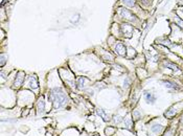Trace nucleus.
<instances>
[{
  "instance_id": "13",
  "label": "nucleus",
  "mask_w": 183,
  "mask_h": 136,
  "mask_svg": "<svg viewBox=\"0 0 183 136\" xmlns=\"http://www.w3.org/2000/svg\"><path fill=\"white\" fill-rule=\"evenodd\" d=\"M122 2L128 6H133L135 4V0H122Z\"/></svg>"
},
{
  "instance_id": "11",
  "label": "nucleus",
  "mask_w": 183,
  "mask_h": 136,
  "mask_svg": "<svg viewBox=\"0 0 183 136\" xmlns=\"http://www.w3.org/2000/svg\"><path fill=\"white\" fill-rule=\"evenodd\" d=\"M30 88H38V81H37V79H35V81L32 82V76L30 77Z\"/></svg>"
},
{
  "instance_id": "10",
  "label": "nucleus",
  "mask_w": 183,
  "mask_h": 136,
  "mask_svg": "<svg viewBox=\"0 0 183 136\" xmlns=\"http://www.w3.org/2000/svg\"><path fill=\"white\" fill-rule=\"evenodd\" d=\"M164 66H166V67L169 69H172V70H179L177 66L173 63H170V62H164Z\"/></svg>"
},
{
  "instance_id": "2",
  "label": "nucleus",
  "mask_w": 183,
  "mask_h": 136,
  "mask_svg": "<svg viewBox=\"0 0 183 136\" xmlns=\"http://www.w3.org/2000/svg\"><path fill=\"white\" fill-rule=\"evenodd\" d=\"M23 82H24V72L19 71L17 76H16V80H15V83H14V87L15 88H19L20 86L22 85Z\"/></svg>"
},
{
  "instance_id": "9",
  "label": "nucleus",
  "mask_w": 183,
  "mask_h": 136,
  "mask_svg": "<svg viewBox=\"0 0 183 136\" xmlns=\"http://www.w3.org/2000/svg\"><path fill=\"white\" fill-rule=\"evenodd\" d=\"M96 113L99 115V116H101L103 119H104V121H108V115L105 113V111H104L103 109H98L97 111H96Z\"/></svg>"
},
{
  "instance_id": "14",
  "label": "nucleus",
  "mask_w": 183,
  "mask_h": 136,
  "mask_svg": "<svg viewBox=\"0 0 183 136\" xmlns=\"http://www.w3.org/2000/svg\"><path fill=\"white\" fill-rule=\"evenodd\" d=\"M0 58H1V62H0V66H1V67H2V66L3 65H4L5 64V58H6V56L5 55H3V53H1V56H0Z\"/></svg>"
},
{
  "instance_id": "7",
  "label": "nucleus",
  "mask_w": 183,
  "mask_h": 136,
  "mask_svg": "<svg viewBox=\"0 0 183 136\" xmlns=\"http://www.w3.org/2000/svg\"><path fill=\"white\" fill-rule=\"evenodd\" d=\"M119 14L122 15V17H124V18H128V19H133V16H132V14H131L129 11H127V10L119 9Z\"/></svg>"
},
{
  "instance_id": "17",
  "label": "nucleus",
  "mask_w": 183,
  "mask_h": 136,
  "mask_svg": "<svg viewBox=\"0 0 183 136\" xmlns=\"http://www.w3.org/2000/svg\"><path fill=\"white\" fill-rule=\"evenodd\" d=\"M120 121H122V119H120V117H119V116L115 117V122H120Z\"/></svg>"
},
{
  "instance_id": "12",
  "label": "nucleus",
  "mask_w": 183,
  "mask_h": 136,
  "mask_svg": "<svg viewBox=\"0 0 183 136\" xmlns=\"http://www.w3.org/2000/svg\"><path fill=\"white\" fill-rule=\"evenodd\" d=\"M151 129H152L153 132H155V133H158V132H160V131H161L162 126H160V125H153Z\"/></svg>"
},
{
  "instance_id": "3",
  "label": "nucleus",
  "mask_w": 183,
  "mask_h": 136,
  "mask_svg": "<svg viewBox=\"0 0 183 136\" xmlns=\"http://www.w3.org/2000/svg\"><path fill=\"white\" fill-rule=\"evenodd\" d=\"M115 51L119 56H124L126 55V47L122 42H117V44L115 45Z\"/></svg>"
},
{
  "instance_id": "20",
  "label": "nucleus",
  "mask_w": 183,
  "mask_h": 136,
  "mask_svg": "<svg viewBox=\"0 0 183 136\" xmlns=\"http://www.w3.org/2000/svg\"><path fill=\"white\" fill-rule=\"evenodd\" d=\"M179 24H180V25H182V27H183V23H182V22H179Z\"/></svg>"
},
{
  "instance_id": "6",
  "label": "nucleus",
  "mask_w": 183,
  "mask_h": 136,
  "mask_svg": "<svg viewBox=\"0 0 183 136\" xmlns=\"http://www.w3.org/2000/svg\"><path fill=\"white\" fill-rule=\"evenodd\" d=\"M144 98L145 101H147V103H151V104H154V103L156 102V96H154L152 93L150 92H144Z\"/></svg>"
},
{
  "instance_id": "18",
  "label": "nucleus",
  "mask_w": 183,
  "mask_h": 136,
  "mask_svg": "<svg viewBox=\"0 0 183 136\" xmlns=\"http://www.w3.org/2000/svg\"><path fill=\"white\" fill-rule=\"evenodd\" d=\"M124 86H126V87H128V86H129V79H126V81H124Z\"/></svg>"
},
{
  "instance_id": "8",
  "label": "nucleus",
  "mask_w": 183,
  "mask_h": 136,
  "mask_svg": "<svg viewBox=\"0 0 183 136\" xmlns=\"http://www.w3.org/2000/svg\"><path fill=\"white\" fill-rule=\"evenodd\" d=\"M44 109H45V103H44L43 97H41L39 100V102H38V111H39V113L44 112Z\"/></svg>"
},
{
  "instance_id": "19",
  "label": "nucleus",
  "mask_w": 183,
  "mask_h": 136,
  "mask_svg": "<svg viewBox=\"0 0 183 136\" xmlns=\"http://www.w3.org/2000/svg\"><path fill=\"white\" fill-rule=\"evenodd\" d=\"M135 115H136V117H137V119L139 118V113H138V111H135V113H134Z\"/></svg>"
},
{
  "instance_id": "16",
  "label": "nucleus",
  "mask_w": 183,
  "mask_h": 136,
  "mask_svg": "<svg viewBox=\"0 0 183 136\" xmlns=\"http://www.w3.org/2000/svg\"><path fill=\"white\" fill-rule=\"evenodd\" d=\"M86 79H85V77H81V79L80 80H78V85H80V86H78V88H80V89H82L83 88V84H84V81H85Z\"/></svg>"
},
{
  "instance_id": "1",
  "label": "nucleus",
  "mask_w": 183,
  "mask_h": 136,
  "mask_svg": "<svg viewBox=\"0 0 183 136\" xmlns=\"http://www.w3.org/2000/svg\"><path fill=\"white\" fill-rule=\"evenodd\" d=\"M48 100H50L53 103V108L59 109L66 104L67 97H66V93L63 91V89L53 88L50 91V93H49Z\"/></svg>"
},
{
  "instance_id": "5",
  "label": "nucleus",
  "mask_w": 183,
  "mask_h": 136,
  "mask_svg": "<svg viewBox=\"0 0 183 136\" xmlns=\"http://www.w3.org/2000/svg\"><path fill=\"white\" fill-rule=\"evenodd\" d=\"M161 83L163 84L166 88H169V89H176V90L179 89V87L177 86V84H175V83H173V82H170V81H161Z\"/></svg>"
},
{
  "instance_id": "15",
  "label": "nucleus",
  "mask_w": 183,
  "mask_h": 136,
  "mask_svg": "<svg viewBox=\"0 0 183 136\" xmlns=\"http://www.w3.org/2000/svg\"><path fill=\"white\" fill-rule=\"evenodd\" d=\"M124 121H126V126L127 128H130L131 125H132V121H131V118H126L124 119Z\"/></svg>"
},
{
  "instance_id": "4",
  "label": "nucleus",
  "mask_w": 183,
  "mask_h": 136,
  "mask_svg": "<svg viewBox=\"0 0 183 136\" xmlns=\"http://www.w3.org/2000/svg\"><path fill=\"white\" fill-rule=\"evenodd\" d=\"M122 30L123 31V34L126 35L127 38H130L133 34V26H131L130 24H123L122 26Z\"/></svg>"
}]
</instances>
